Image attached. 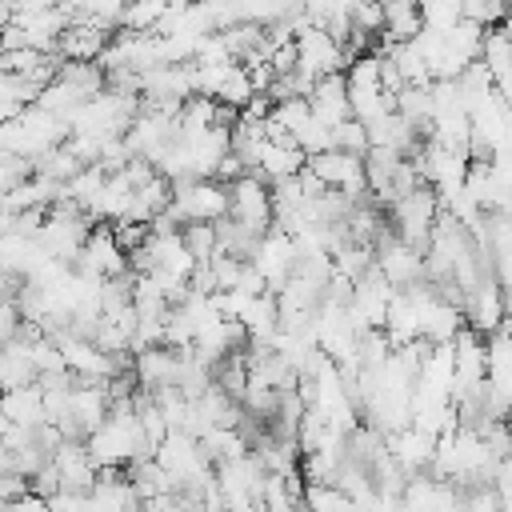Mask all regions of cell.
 Segmentation results:
<instances>
[{
    "instance_id": "8",
    "label": "cell",
    "mask_w": 512,
    "mask_h": 512,
    "mask_svg": "<svg viewBox=\"0 0 512 512\" xmlns=\"http://www.w3.org/2000/svg\"><path fill=\"white\" fill-rule=\"evenodd\" d=\"M0 412L8 416V424H24V428H36L44 424V392L40 384H20V388H4L0 392Z\"/></svg>"
},
{
    "instance_id": "9",
    "label": "cell",
    "mask_w": 512,
    "mask_h": 512,
    "mask_svg": "<svg viewBox=\"0 0 512 512\" xmlns=\"http://www.w3.org/2000/svg\"><path fill=\"white\" fill-rule=\"evenodd\" d=\"M416 12H420V24L424 28L448 32L460 20V0H416Z\"/></svg>"
},
{
    "instance_id": "6",
    "label": "cell",
    "mask_w": 512,
    "mask_h": 512,
    "mask_svg": "<svg viewBox=\"0 0 512 512\" xmlns=\"http://www.w3.org/2000/svg\"><path fill=\"white\" fill-rule=\"evenodd\" d=\"M308 108H312V116H316V120H324L328 128H332L336 120L352 116V112H348L344 68H340V72H324V76H316V80H312V88H308Z\"/></svg>"
},
{
    "instance_id": "2",
    "label": "cell",
    "mask_w": 512,
    "mask_h": 512,
    "mask_svg": "<svg viewBox=\"0 0 512 512\" xmlns=\"http://www.w3.org/2000/svg\"><path fill=\"white\" fill-rule=\"evenodd\" d=\"M228 220H236L248 232H268L272 228V192L268 180L260 172H240L236 180H228Z\"/></svg>"
},
{
    "instance_id": "10",
    "label": "cell",
    "mask_w": 512,
    "mask_h": 512,
    "mask_svg": "<svg viewBox=\"0 0 512 512\" xmlns=\"http://www.w3.org/2000/svg\"><path fill=\"white\" fill-rule=\"evenodd\" d=\"M332 148H344V152L364 156V148H368V132H364V124H360L356 116L336 120V124H332Z\"/></svg>"
},
{
    "instance_id": "3",
    "label": "cell",
    "mask_w": 512,
    "mask_h": 512,
    "mask_svg": "<svg viewBox=\"0 0 512 512\" xmlns=\"http://www.w3.org/2000/svg\"><path fill=\"white\" fill-rule=\"evenodd\" d=\"M304 164L316 172V180H320L324 188H336V192H344L348 200H364V196H368V184H364V160H360L356 152L324 148V152H312Z\"/></svg>"
},
{
    "instance_id": "7",
    "label": "cell",
    "mask_w": 512,
    "mask_h": 512,
    "mask_svg": "<svg viewBox=\"0 0 512 512\" xmlns=\"http://www.w3.org/2000/svg\"><path fill=\"white\" fill-rule=\"evenodd\" d=\"M304 152L296 144H276V140H256L252 148V172H260L264 180H280V176H292L304 168Z\"/></svg>"
},
{
    "instance_id": "1",
    "label": "cell",
    "mask_w": 512,
    "mask_h": 512,
    "mask_svg": "<svg viewBox=\"0 0 512 512\" xmlns=\"http://www.w3.org/2000/svg\"><path fill=\"white\" fill-rule=\"evenodd\" d=\"M436 212H440V196H436L432 184H416V188H408V192H400V196H392V200L384 204L388 228H392L400 240L416 244L420 252H424V244H428V232H432V224H436Z\"/></svg>"
},
{
    "instance_id": "5",
    "label": "cell",
    "mask_w": 512,
    "mask_h": 512,
    "mask_svg": "<svg viewBox=\"0 0 512 512\" xmlns=\"http://www.w3.org/2000/svg\"><path fill=\"white\" fill-rule=\"evenodd\" d=\"M432 444H436V436L424 432V428H416V424H404V428H396V432L384 436V448L392 452V460L404 472H424L428 460H432Z\"/></svg>"
},
{
    "instance_id": "4",
    "label": "cell",
    "mask_w": 512,
    "mask_h": 512,
    "mask_svg": "<svg viewBox=\"0 0 512 512\" xmlns=\"http://www.w3.org/2000/svg\"><path fill=\"white\" fill-rule=\"evenodd\" d=\"M292 40H296V68H300V72H308V76L340 72V68L348 64V56H344L340 40H336L328 28H320V24L300 28Z\"/></svg>"
}]
</instances>
